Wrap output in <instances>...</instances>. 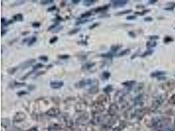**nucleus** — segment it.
I'll list each match as a JSON object with an SVG mask.
<instances>
[{"mask_svg": "<svg viewBox=\"0 0 175 131\" xmlns=\"http://www.w3.org/2000/svg\"><path fill=\"white\" fill-rule=\"evenodd\" d=\"M50 86L51 88L58 89L61 88L62 87L64 86V82L62 81H54L50 83Z\"/></svg>", "mask_w": 175, "mask_h": 131, "instance_id": "f257e3e1", "label": "nucleus"}, {"mask_svg": "<svg viewBox=\"0 0 175 131\" xmlns=\"http://www.w3.org/2000/svg\"><path fill=\"white\" fill-rule=\"evenodd\" d=\"M111 2H112L114 7H122L125 6L128 2L121 0V1H111Z\"/></svg>", "mask_w": 175, "mask_h": 131, "instance_id": "f03ea898", "label": "nucleus"}, {"mask_svg": "<svg viewBox=\"0 0 175 131\" xmlns=\"http://www.w3.org/2000/svg\"><path fill=\"white\" fill-rule=\"evenodd\" d=\"M164 87L163 89L165 90H167V91H171L172 89H173L175 87V82H174L173 81H169L167 83H166L165 84L163 85Z\"/></svg>", "mask_w": 175, "mask_h": 131, "instance_id": "7ed1b4c3", "label": "nucleus"}, {"mask_svg": "<svg viewBox=\"0 0 175 131\" xmlns=\"http://www.w3.org/2000/svg\"><path fill=\"white\" fill-rule=\"evenodd\" d=\"M165 74H166V73L163 71H156L152 73L150 75H151L152 77H161L162 75H164Z\"/></svg>", "mask_w": 175, "mask_h": 131, "instance_id": "20e7f679", "label": "nucleus"}, {"mask_svg": "<svg viewBox=\"0 0 175 131\" xmlns=\"http://www.w3.org/2000/svg\"><path fill=\"white\" fill-rule=\"evenodd\" d=\"M35 60L34 59H33V60H28L26 62H24V64H22V68L23 69H25V68H27V67H28L29 66H30L33 62H35Z\"/></svg>", "mask_w": 175, "mask_h": 131, "instance_id": "39448f33", "label": "nucleus"}, {"mask_svg": "<svg viewBox=\"0 0 175 131\" xmlns=\"http://www.w3.org/2000/svg\"><path fill=\"white\" fill-rule=\"evenodd\" d=\"M13 19L16 21H22L23 20V16L21 14H17L13 17Z\"/></svg>", "mask_w": 175, "mask_h": 131, "instance_id": "423d86ee", "label": "nucleus"}, {"mask_svg": "<svg viewBox=\"0 0 175 131\" xmlns=\"http://www.w3.org/2000/svg\"><path fill=\"white\" fill-rule=\"evenodd\" d=\"M108 7H109V6H103V7H98V8H97V9H96V10H95V12H96V13L102 12V11L106 10V9H108Z\"/></svg>", "mask_w": 175, "mask_h": 131, "instance_id": "0eeeda50", "label": "nucleus"}, {"mask_svg": "<svg viewBox=\"0 0 175 131\" xmlns=\"http://www.w3.org/2000/svg\"><path fill=\"white\" fill-rule=\"evenodd\" d=\"M156 45H157L156 42L154 41H150L147 42V43H146V46L148 48H151V47H155V46H156Z\"/></svg>", "mask_w": 175, "mask_h": 131, "instance_id": "6e6552de", "label": "nucleus"}, {"mask_svg": "<svg viewBox=\"0 0 175 131\" xmlns=\"http://www.w3.org/2000/svg\"><path fill=\"white\" fill-rule=\"evenodd\" d=\"M94 3H95V1H92V0H85V1L84 2V5L85 6L89 7V6H92L93 4H94Z\"/></svg>", "mask_w": 175, "mask_h": 131, "instance_id": "1a4fd4ad", "label": "nucleus"}, {"mask_svg": "<svg viewBox=\"0 0 175 131\" xmlns=\"http://www.w3.org/2000/svg\"><path fill=\"white\" fill-rule=\"evenodd\" d=\"M129 53H130V50L129 49H125V50H123V51H121L120 53H119L118 56H121L127 55L129 54Z\"/></svg>", "mask_w": 175, "mask_h": 131, "instance_id": "9d476101", "label": "nucleus"}, {"mask_svg": "<svg viewBox=\"0 0 175 131\" xmlns=\"http://www.w3.org/2000/svg\"><path fill=\"white\" fill-rule=\"evenodd\" d=\"M43 67V64H41V63H38V64H37L36 65L33 66V70L35 71V70H36L37 69L41 68V67Z\"/></svg>", "mask_w": 175, "mask_h": 131, "instance_id": "9b49d317", "label": "nucleus"}, {"mask_svg": "<svg viewBox=\"0 0 175 131\" xmlns=\"http://www.w3.org/2000/svg\"><path fill=\"white\" fill-rule=\"evenodd\" d=\"M153 50H152V49H149V50H147L146 51V52H144L143 54H142V57H144V56H148V55H152V53H153Z\"/></svg>", "mask_w": 175, "mask_h": 131, "instance_id": "f8f14e48", "label": "nucleus"}, {"mask_svg": "<svg viewBox=\"0 0 175 131\" xmlns=\"http://www.w3.org/2000/svg\"><path fill=\"white\" fill-rule=\"evenodd\" d=\"M91 15V12H87L84 14H81V18H88Z\"/></svg>", "mask_w": 175, "mask_h": 131, "instance_id": "ddd939ff", "label": "nucleus"}, {"mask_svg": "<svg viewBox=\"0 0 175 131\" xmlns=\"http://www.w3.org/2000/svg\"><path fill=\"white\" fill-rule=\"evenodd\" d=\"M36 40H37V38L36 37H33L31 40H30V41H29V43H28V45L29 46H30V45H32L33 43H34L36 41Z\"/></svg>", "mask_w": 175, "mask_h": 131, "instance_id": "4468645a", "label": "nucleus"}, {"mask_svg": "<svg viewBox=\"0 0 175 131\" xmlns=\"http://www.w3.org/2000/svg\"><path fill=\"white\" fill-rule=\"evenodd\" d=\"M169 102L171 104L175 105V94H174L171 96V98H170L169 100Z\"/></svg>", "mask_w": 175, "mask_h": 131, "instance_id": "2eb2a0df", "label": "nucleus"}, {"mask_svg": "<svg viewBox=\"0 0 175 131\" xmlns=\"http://www.w3.org/2000/svg\"><path fill=\"white\" fill-rule=\"evenodd\" d=\"M135 83V82L134 81H127V82H125V83H123V85H126L127 87H130L131 85H133V84Z\"/></svg>", "mask_w": 175, "mask_h": 131, "instance_id": "dca6fc26", "label": "nucleus"}, {"mask_svg": "<svg viewBox=\"0 0 175 131\" xmlns=\"http://www.w3.org/2000/svg\"><path fill=\"white\" fill-rule=\"evenodd\" d=\"M80 28H76V29H74V30H71V31L69 32V34H70V35L76 34V33H77V32H78L80 31Z\"/></svg>", "mask_w": 175, "mask_h": 131, "instance_id": "f3484780", "label": "nucleus"}, {"mask_svg": "<svg viewBox=\"0 0 175 131\" xmlns=\"http://www.w3.org/2000/svg\"><path fill=\"white\" fill-rule=\"evenodd\" d=\"M111 91H112V87H111V85L107 86L105 89H104V91L106 92V93H110Z\"/></svg>", "mask_w": 175, "mask_h": 131, "instance_id": "a211bd4d", "label": "nucleus"}, {"mask_svg": "<svg viewBox=\"0 0 175 131\" xmlns=\"http://www.w3.org/2000/svg\"><path fill=\"white\" fill-rule=\"evenodd\" d=\"M131 12H132V11H131V10H126V11H121V12H119L118 13H117L116 15H121V14H127V13H131Z\"/></svg>", "mask_w": 175, "mask_h": 131, "instance_id": "6ab92c4d", "label": "nucleus"}, {"mask_svg": "<svg viewBox=\"0 0 175 131\" xmlns=\"http://www.w3.org/2000/svg\"><path fill=\"white\" fill-rule=\"evenodd\" d=\"M58 59H63V60H66L68 59V58L70 57L69 55H60V56H58Z\"/></svg>", "mask_w": 175, "mask_h": 131, "instance_id": "aec40b11", "label": "nucleus"}, {"mask_svg": "<svg viewBox=\"0 0 175 131\" xmlns=\"http://www.w3.org/2000/svg\"><path fill=\"white\" fill-rule=\"evenodd\" d=\"M103 77H104V78L106 79H108L109 77H110V74L109 72H108V71H106V72H104L103 73Z\"/></svg>", "mask_w": 175, "mask_h": 131, "instance_id": "412c9836", "label": "nucleus"}, {"mask_svg": "<svg viewBox=\"0 0 175 131\" xmlns=\"http://www.w3.org/2000/svg\"><path fill=\"white\" fill-rule=\"evenodd\" d=\"M39 59H40V60H43V61H44V62L48 61V57L46 56H41L39 57Z\"/></svg>", "mask_w": 175, "mask_h": 131, "instance_id": "4be33fe9", "label": "nucleus"}, {"mask_svg": "<svg viewBox=\"0 0 175 131\" xmlns=\"http://www.w3.org/2000/svg\"><path fill=\"white\" fill-rule=\"evenodd\" d=\"M58 40V37H53L52 38H51V40H50V41L49 43H51V44H52V43H55L56 41Z\"/></svg>", "mask_w": 175, "mask_h": 131, "instance_id": "5701e85b", "label": "nucleus"}, {"mask_svg": "<svg viewBox=\"0 0 175 131\" xmlns=\"http://www.w3.org/2000/svg\"><path fill=\"white\" fill-rule=\"evenodd\" d=\"M149 38H150V40H151V41H154V40H158L159 36H150Z\"/></svg>", "mask_w": 175, "mask_h": 131, "instance_id": "b1692460", "label": "nucleus"}, {"mask_svg": "<svg viewBox=\"0 0 175 131\" xmlns=\"http://www.w3.org/2000/svg\"><path fill=\"white\" fill-rule=\"evenodd\" d=\"M26 94H28V93H26V91H20V92H18V93H17V95H18V96H22V95Z\"/></svg>", "mask_w": 175, "mask_h": 131, "instance_id": "393cba45", "label": "nucleus"}, {"mask_svg": "<svg viewBox=\"0 0 175 131\" xmlns=\"http://www.w3.org/2000/svg\"><path fill=\"white\" fill-rule=\"evenodd\" d=\"M173 41V39L171 37H165V39L164 40V41L165 43H167V42H170V41Z\"/></svg>", "mask_w": 175, "mask_h": 131, "instance_id": "a878e982", "label": "nucleus"}, {"mask_svg": "<svg viewBox=\"0 0 175 131\" xmlns=\"http://www.w3.org/2000/svg\"><path fill=\"white\" fill-rule=\"evenodd\" d=\"M150 11L149 10H145L143 12H141V13H139V12H137V13H135L137 14H139V15H144V14H146V13H148Z\"/></svg>", "mask_w": 175, "mask_h": 131, "instance_id": "bb28decb", "label": "nucleus"}, {"mask_svg": "<svg viewBox=\"0 0 175 131\" xmlns=\"http://www.w3.org/2000/svg\"><path fill=\"white\" fill-rule=\"evenodd\" d=\"M53 3V1H52V0H47V1H42L41 2V3L42 4H49V3Z\"/></svg>", "mask_w": 175, "mask_h": 131, "instance_id": "cd10ccee", "label": "nucleus"}, {"mask_svg": "<svg viewBox=\"0 0 175 131\" xmlns=\"http://www.w3.org/2000/svg\"><path fill=\"white\" fill-rule=\"evenodd\" d=\"M32 26L33 28H39L40 26V23H39V22H35V23H33L32 24Z\"/></svg>", "mask_w": 175, "mask_h": 131, "instance_id": "c85d7f7f", "label": "nucleus"}, {"mask_svg": "<svg viewBox=\"0 0 175 131\" xmlns=\"http://www.w3.org/2000/svg\"><path fill=\"white\" fill-rule=\"evenodd\" d=\"M33 71H33V70H32V71H30V72H28V74H26L25 75H24V77H22V79H26V78H27V77H28V75H30V74H32V73H33Z\"/></svg>", "mask_w": 175, "mask_h": 131, "instance_id": "c756f323", "label": "nucleus"}, {"mask_svg": "<svg viewBox=\"0 0 175 131\" xmlns=\"http://www.w3.org/2000/svg\"><path fill=\"white\" fill-rule=\"evenodd\" d=\"M135 18H137V17H136V16H134V15H133V16H129V17H127V20H134V19H135Z\"/></svg>", "mask_w": 175, "mask_h": 131, "instance_id": "7c9ffc66", "label": "nucleus"}, {"mask_svg": "<svg viewBox=\"0 0 175 131\" xmlns=\"http://www.w3.org/2000/svg\"><path fill=\"white\" fill-rule=\"evenodd\" d=\"M120 48V46H113L112 48H111V49H112L113 51H118V48Z\"/></svg>", "mask_w": 175, "mask_h": 131, "instance_id": "2f4dec72", "label": "nucleus"}, {"mask_svg": "<svg viewBox=\"0 0 175 131\" xmlns=\"http://www.w3.org/2000/svg\"><path fill=\"white\" fill-rule=\"evenodd\" d=\"M26 84L24 83H15L16 87H21V86H24Z\"/></svg>", "mask_w": 175, "mask_h": 131, "instance_id": "473e14b6", "label": "nucleus"}, {"mask_svg": "<svg viewBox=\"0 0 175 131\" xmlns=\"http://www.w3.org/2000/svg\"><path fill=\"white\" fill-rule=\"evenodd\" d=\"M144 21L146 22H150V21H152V17H146V18H144Z\"/></svg>", "mask_w": 175, "mask_h": 131, "instance_id": "72a5a7b5", "label": "nucleus"}, {"mask_svg": "<svg viewBox=\"0 0 175 131\" xmlns=\"http://www.w3.org/2000/svg\"><path fill=\"white\" fill-rule=\"evenodd\" d=\"M55 9H56V7L55 6H53V7H51L47 9L48 11H54Z\"/></svg>", "mask_w": 175, "mask_h": 131, "instance_id": "f704fd0d", "label": "nucleus"}, {"mask_svg": "<svg viewBox=\"0 0 175 131\" xmlns=\"http://www.w3.org/2000/svg\"><path fill=\"white\" fill-rule=\"evenodd\" d=\"M56 26H57V24H54V25H52L49 28V30H52V29H54Z\"/></svg>", "mask_w": 175, "mask_h": 131, "instance_id": "c9c22d12", "label": "nucleus"}, {"mask_svg": "<svg viewBox=\"0 0 175 131\" xmlns=\"http://www.w3.org/2000/svg\"><path fill=\"white\" fill-rule=\"evenodd\" d=\"M163 131H175L173 128H171V127H169V128H167V129H165Z\"/></svg>", "mask_w": 175, "mask_h": 131, "instance_id": "e433bc0d", "label": "nucleus"}, {"mask_svg": "<svg viewBox=\"0 0 175 131\" xmlns=\"http://www.w3.org/2000/svg\"><path fill=\"white\" fill-rule=\"evenodd\" d=\"M98 24H99V23H96V24H93V26H91L90 27V28H91V29H93L94 27H96L97 25H98Z\"/></svg>", "mask_w": 175, "mask_h": 131, "instance_id": "4c0bfd02", "label": "nucleus"}, {"mask_svg": "<svg viewBox=\"0 0 175 131\" xmlns=\"http://www.w3.org/2000/svg\"><path fill=\"white\" fill-rule=\"evenodd\" d=\"M80 1V0H77V1H72V2H73V3H79Z\"/></svg>", "mask_w": 175, "mask_h": 131, "instance_id": "58836bf2", "label": "nucleus"}, {"mask_svg": "<svg viewBox=\"0 0 175 131\" xmlns=\"http://www.w3.org/2000/svg\"><path fill=\"white\" fill-rule=\"evenodd\" d=\"M154 2H157V1H150V3H154Z\"/></svg>", "mask_w": 175, "mask_h": 131, "instance_id": "ea45409f", "label": "nucleus"}]
</instances>
